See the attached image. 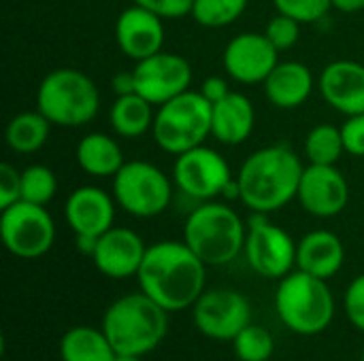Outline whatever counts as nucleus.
Masks as SVG:
<instances>
[{
  "mask_svg": "<svg viewBox=\"0 0 364 361\" xmlns=\"http://www.w3.org/2000/svg\"><path fill=\"white\" fill-rule=\"evenodd\" d=\"M139 287L168 313L192 309L205 291L207 264L183 240H160L147 247L136 272Z\"/></svg>",
  "mask_w": 364,
  "mask_h": 361,
  "instance_id": "obj_1",
  "label": "nucleus"
},
{
  "mask_svg": "<svg viewBox=\"0 0 364 361\" xmlns=\"http://www.w3.org/2000/svg\"><path fill=\"white\" fill-rule=\"evenodd\" d=\"M301 157L286 145L254 151L239 170V200L252 213H275L296 198L303 177Z\"/></svg>",
  "mask_w": 364,
  "mask_h": 361,
  "instance_id": "obj_2",
  "label": "nucleus"
},
{
  "mask_svg": "<svg viewBox=\"0 0 364 361\" xmlns=\"http://www.w3.org/2000/svg\"><path fill=\"white\" fill-rule=\"evenodd\" d=\"M100 328L117 355L145 357L164 340L168 332V311L143 291L126 294L109 304Z\"/></svg>",
  "mask_w": 364,
  "mask_h": 361,
  "instance_id": "obj_3",
  "label": "nucleus"
},
{
  "mask_svg": "<svg viewBox=\"0 0 364 361\" xmlns=\"http://www.w3.org/2000/svg\"><path fill=\"white\" fill-rule=\"evenodd\" d=\"M275 313L290 332L316 336L335 319V296L324 279L296 268L277 283Z\"/></svg>",
  "mask_w": 364,
  "mask_h": 361,
  "instance_id": "obj_4",
  "label": "nucleus"
},
{
  "mask_svg": "<svg viewBox=\"0 0 364 361\" xmlns=\"http://www.w3.org/2000/svg\"><path fill=\"white\" fill-rule=\"evenodd\" d=\"M247 226L239 213L224 202H203L183 226V243L207 264L226 266L245 247Z\"/></svg>",
  "mask_w": 364,
  "mask_h": 361,
  "instance_id": "obj_5",
  "label": "nucleus"
},
{
  "mask_svg": "<svg viewBox=\"0 0 364 361\" xmlns=\"http://www.w3.org/2000/svg\"><path fill=\"white\" fill-rule=\"evenodd\" d=\"M36 109L53 126L79 128L98 115L100 91L85 72L77 68H55L38 83Z\"/></svg>",
  "mask_w": 364,
  "mask_h": 361,
  "instance_id": "obj_6",
  "label": "nucleus"
},
{
  "mask_svg": "<svg viewBox=\"0 0 364 361\" xmlns=\"http://www.w3.org/2000/svg\"><path fill=\"white\" fill-rule=\"evenodd\" d=\"M151 134L156 145L171 155L205 145L211 136V102L194 89L171 98L158 106Z\"/></svg>",
  "mask_w": 364,
  "mask_h": 361,
  "instance_id": "obj_7",
  "label": "nucleus"
},
{
  "mask_svg": "<svg viewBox=\"0 0 364 361\" xmlns=\"http://www.w3.org/2000/svg\"><path fill=\"white\" fill-rule=\"evenodd\" d=\"M113 198L132 217L149 219L164 213L173 198V183L158 166L145 160L126 162L113 177Z\"/></svg>",
  "mask_w": 364,
  "mask_h": 361,
  "instance_id": "obj_8",
  "label": "nucleus"
},
{
  "mask_svg": "<svg viewBox=\"0 0 364 361\" xmlns=\"http://www.w3.org/2000/svg\"><path fill=\"white\" fill-rule=\"evenodd\" d=\"M0 236L11 255L38 260L53 247L55 223L45 206L17 200L0 213Z\"/></svg>",
  "mask_w": 364,
  "mask_h": 361,
  "instance_id": "obj_9",
  "label": "nucleus"
},
{
  "mask_svg": "<svg viewBox=\"0 0 364 361\" xmlns=\"http://www.w3.org/2000/svg\"><path fill=\"white\" fill-rule=\"evenodd\" d=\"M296 245L284 228L271 223L267 215L254 213L247 223L243 253L256 274L279 281L296 268Z\"/></svg>",
  "mask_w": 364,
  "mask_h": 361,
  "instance_id": "obj_10",
  "label": "nucleus"
},
{
  "mask_svg": "<svg viewBox=\"0 0 364 361\" xmlns=\"http://www.w3.org/2000/svg\"><path fill=\"white\" fill-rule=\"evenodd\" d=\"M232 170L224 155L207 145L179 153L173 164V183L194 200H215L232 183Z\"/></svg>",
  "mask_w": 364,
  "mask_h": 361,
  "instance_id": "obj_11",
  "label": "nucleus"
},
{
  "mask_svg": "<svg viewBox=\"0 0 364 361\" xmlns=\"http://www.w3.org/2000/svg\"><path fill=\"white\" fill-rule=\"evenodd\" d=\"M192 319L205 338L232 343L252 323V304L237 289H205L192 306Z\"/></svg>",
  "mask_w": 364,
  "mask_h": 361,
  "instance_id": "obj_12",
  "label": "nucleus"
},
{
  "mask_svg": "<svg viewBox=\"0 0 364 361\" xmlns=\"http://www.w3.org/2000/svg\"><path fill=\"white\" fill-rule=\"evenodd\" d=\"M136 94L147 98L154 106L168 102L171 98L183 94L192 85V66L190 62L171 51H158L132 68Z\"/></svg>",
  "mask_w": 364,
  "mask_h": 361,
  "instance_id": "obj_13",
  "label": "nucleus"
},
{
  "mask_svg": "<svg viewBox=\"0 0 364 361\" xmlns=\"http://www.w3.org/2000/svg\"><path fill=\"white\" fill-rule=\"evenodd\" d=\"M222 64L226 74L237 83H264L271 70L279 64V51L264 32H243L228 40L222 53Z\"/></svg>",
  "mask_w": 364,
  "mask_h": 361,
  "instance_id": "obj_14",
  "label": "nucleus"
},
{
  "mask_svg": "<svg viewBox=\"0 0 364 361\" xmlns=\"http://www.w3.org/2000/svg\"><path fill=\"white\" fill-rule=\"evenodd\" d=\"M296 200L303 206V211L314 217H335L350 202L348 179L339 172L337 166L309 164L303 170Z\"/></svg>",
  "mask_w": 364,
  "mask_h": 361,
  "instance_id": "obj_15",
  "label": "nucleus"
},
{
  "mask_svg": "<svg viewBox=\"0 0 364 361\" xmlns=\"http://www.w3.org/2000/svg\"><path fill=\"white\" fill-rule=\"evenodd\" d=\"M115 40L119 51L141 62L164 47V19L154 11L132 4L124 9L115 21Z\"/></svg>",
  "mask_w": 364,
  "mask_h": 361,
  "instance_id": "obj_16",
  "label": "nucleus"
},
{
  "mask_svg": "<svg viewBox=\"0 0 364 361\" xmlns=\"http://www.w3.org/2000/svg\"><path fill=\"white\" fill-rule=\"evenodd\" d=\"M147 247L143 238L130 228H111L98 236L92 262L96 270L109 279H130L136 277Z\"/></svg>",
  "mask_w": 364,
  "mask_h": 361,
  "instance_id": "obj_17",
  "label": "nucleus"
},
{
  "mask_svg": "<svg viewBox=\"0 0 364 361\" xmlns=\"http://www.w3.org/2000/svg\"><path fill=\"white\" fill-rule=\"evenodd\" d=\"M115 198L94 185H81L70 191L64 204V217L75 236H102L115 221Z\"/></svg>",
  "mask_w": 364,
  "mask_h": 361,
  "instance_id": "obj_18",
  "label": "nucleus"
},
{
  "mask_svg": "<svg viewBox=\"0 0 364 361\" xmlns=\"http://www.w3.org/2000/svg\"><path fill=\"white\" fill-rule=\"evenodd\" d=\"M318 89L337 113L346 117L360 115L364 113V64L354 60L331 62L318 79Z\"/></svg>",
  "mask_w": 364,
  "mask_h": 361,
  "instance_id": "obj_19",
  "label": "nucleus"
},
{
  "mask_svg": "<svg viewBox=\"0 0 364 361\" xmlns=\"http://www.w3.org/2000/svg\"><path fill=\"white\" fill-rule=\"evenodd\" d=\"M256 126V109L245 94L230 91L211 104V136L228 147L245 143Z\"/></svg>",
  "mask_w": 364,
  "mask_h": 361,
  "instance_id": "obj_20",
  "label": "nucleus"
},
{
  "mask_svg": "<svg viewBox=\"0 0 364 361\" xmlns=\"http://www.w3.org/2000/svg\"><path fill=\"white\" fill-rule=\"evenodd\" d=\"M346 262L341 238L331 230H314L296 245V268L318 279H333Z\"/></svg>",
  "mask_w": 364,
  "mask_h": 361,
  "instance_id": "obj_21",
  "label": "nucleus"
},
{
  "mask_svg": "<svg viewBox=\"0 0 364 361\" xmlns=\"http://www.w3.org/2000/svg\"><path fill=\"white\" fill-rule=\"evenodd\" d=\"M264 96L277 109H299L311 96L316 81L303 62H279L264 79Z\"/></svg>",
  "mask_w": 364,
  "mask_h": 361,
  "instance_id": "obj_22",
  "label": "nucleus"
},
{
  "mask_svg": "<svg viewBox=\"0 0 364 361\" xmlns=\"http://www.w3.org/2000/svg\"><path fill=\"white\" fill-rule=\"evenodd\" d=\"M75 157L83 172L98 179H109V177L113 179L119 172V168L126 164L119 143L102 132L85 134L77 143Z\"/></svg>",
  "mask_w": 364,
  "mask_h": 361,
  "instance_id": "obj_23",
  "label": "nucleus"
},
{
  "mask_svg": "<svg viewBox=\"0 0 364 361\" xmlns=\"http://www.w3.org/2000/svg\"><path fill=\"white\" fill-rule=\"evenodd\" d=\"M154 104L141 94L117 96L109 111V123L122 138H139L154 128Z\"/></svg>",
  "mask_w": 364,
  "mask_h": 361,
  "instance_id": "obj_24",
  "label": "nucleus"
},
{
  "mask_svg": "<svg viewBox=\"0 0 364 361\" xmlns=\"http://www.w3.org/2000/svg\"><path fill=\"white\" fill-rule=\"evenodd\" d=\"M58 351L62 361H115L117 357L102 328L90 326H77L64 332Z\"/></svg>",
  "mask_w": 364,
  "mask_h": 361,
  "instance_id": "obj_25",
  "label": "nucleus"
},
{
  "mask_svg": "<svg viewBox=\"0 0 364 361\" xmlns=\"http://www.w3.org/2000/svg\"><path fill=\"white\" fill-rule=\"evenodd\" d=\"M51 121L36 109V111H23L15 115L4 132V140L11 151L15 153H36L38 149L45 147L49 132H51Z\"/></svg>",
  "mask_w": 364,
  "mask_h": 361,
  "instance_id": "obj_26",
  "label": "nucleus"
},
{
  "mask_svg": "<svg viewBox=\"0 0 364 361\" xmlns=\"http://www.w3.org/2000/svg\"><path fill=\"white\" fill-rule=\"evenodd\" d=\"M343 153H346V147H343V138H341V128H337L333 123H320L307 132L305 155H307L309 164L335 166Z\"/></svg>",
  "mask_w": 364,
  "mask_h": 361,
  "instance_id": "obj_27",
  "label": "nucleus"
},
{
  "mask_svg": "<svg viewBox=\"0 0 364 361\" xmlns=\"http://www.w3.org/2000/svg\"><path fill=\"white\" fill-rule=\"evenodd\" d=\"M250 0H194L192 17L205 28H224L235 23L247 9Z\"/></svg>",
  "mask_w": 364,
  "mask_h": 361,
  "instance_id": "obj_28",
  "label": "nucleus"
},
{
  "mask_svg": "<svg viewBox=\"0 0 364 361\" xmlns=\"http://www.w3.org/2000/svg\"><path fill=\"white\" fill-rule=\"evenodd\" d=\"M58 191V179L45 164H30L21 170V200L47 206Z\"/></svg>",
  "mask_w": 364,
  "mask_h": 361,
  "instance_id": "obj_29",
  "label": "nucleus"
},
{
  "mask_svg": "<svg viewBox=\"0 0 364 361\" xmlns=\"http://www.w3.org/2000/svg\"><path fill=\"white\" fill-rule=\"evenodd\" d=\"M232 349L239 361H269L275 351V340L264 326L250 323L232 340Z\"/></svg>",
  "mask_w": 364,
  "mask_h": 361,
  "instance_id": "obj_30",
  "label": "nucleus"
},
{
  "mask_svg": "<svg viewBox=\"0 0 364 361\" xmlns=\"http://www.w3.org/2000/svg\"><path fill=\"white\" fill-rule=\"evenodd\" d=\"M277 13H284L301 23H314L320 21L331 9V0H273Z\"/></svg>",
  "mask_w": 364,
  "mask_h": 361,
  "instance_id": "obj_31",
  "label": "nucleus"
},
{
  "mask_svg": "<svg viewBox=\"0 0 364 361\" xmlns=\"http://www.w3.org/2000/svg\"><path fill=\"white\" fill-rule=\"evenodd\" d=\"M301 26H303L301 21H296L284 13H277L275 17L269 19L267 28H264V36L273 43V47L277 51H288L299 43Z\"/></svg>",
  "mask_w": 364,
  "mask_h": 361,
  "instance_id": "obj_32",
  "label": "nucleus"
},
{
  "mask_svg": "<svg viewBox=\"0 0 364 361\" xmlns=\"http://www.w3.org/2000/svg\"><path fill=\"white\" fill-rule=\"evenodd\" d=\"M343 311L348 321L356 330L364 332V272L348 285L343 296Z\"/></svg>",
  "mask_w": 364,
  "mask_h": 361,
  "instance_id": "obj_33",
  "label": "nucleus"
},
{
  "mask_svg": "<svg viewBox=\"0 0 364 361\" xmlns=\"http://www.w3.org/2000/svg\"><path fill=\"white\" fill-rule=\"evenodd\" d=\"M341 138L346 153L364 157V113L346 117V121L341 123Z\"/></svg>",
  "mask_w": 364,
  "mask_h": 361,
  "instance_id": "obj_34",
  "label": "nucleus"
},
{
  "mask_svg": "<svg viewBox=\"0 0 364 361\" xmlns=\"http://www.w3.org/2000/svg\"><path fill=\"white\" fill-rule=\"evenodd\" d=\"M21 200V170L11 164H0V211Z\"/></svg>",
  "mask_w": 364,
  "mask_h": 361,
  "instance_id": "obj_35",
  "label": "nucleus"
},
{
  "mask_svg": "<svg viewBox=\"0 0 364 361\" xmlns=\"http://www.w3.org/2000/svg\"><path fill=\"white\" fill-rule=\"evenodd\" d=\"M132 2L154 11L162 19H179L183 15H190L194 4V0H132Z\"/></svg>",
  "mask_w": 364,
  "mask_h": 361,
  "instance_id": "obj_36",
  "label": "nucleus"
},
{
  "mask_svg": "<svg viewBox=\"0 0 364 361\" xmlns=\"http://www.w3.org/2000/svg\"><path fill=\"white\" fill-rule=\"evenodd\" d=\"M211 104L213 102H218V100H222V98H226L232 89L228 87V81L224 79V77H218V74H213V77H207L205 81H203V85H200V89H198Z\"/></svg>",
  "mask_w": 364,
  "mask_h": 361,
  "instance_id": "obj_37",
  "label": "nucleus"
},
{
  "mask_svg": "<svg viewBox=\"0 0 364 361\" xmlns=\"http://www.w3.org/2000/svg\"><path fill=\"white\" fill-rule=\"evenodd\" d=\"M111 85H113L115 96L136 94V87H134V74H132V70H130V72H119V74H115Z\"/></svg>",
  "mask_w": 364,
  "mask_h": 361,
  "instance_id": "obj_38",
  "label": "nucleus"
},
{
  "mask_svg": "<svg viewBox=\"0 0 364 361\" xmlns=\"http://www.w3.org/2000/svg\"><path fill=\"white\" fill-rule=\"evenodd\" d=\"M333 9L341 13H358L364 9V0H331Z\"/></svg>",
  "mask_w": 364,
  "mask_h": 361,
  "instance_id": "obj_39",
  "label": "nucleus"
},
{
  "mask_svg": "<svg viewBox=\"0 0 364 361\" xmlns=\"http://www.w3.org/2000/svg\"><path fill=\"white\" fill-rule=\"evenodd\" d=\"M96 243H98V238H94V236H77V249L83 255H90L92 257V253L96 249Z\"/></svg>",
  "mask_w": 364,
  "mask_h": 361,
  "instance_id": "obj_40",
  "label": "nucleus"
},
{
  "mask_svg": "<svg viewBox=\"0 0 364 361\" xmlns=\"http://www.w3.org/2000/svg\"><path fill=\"white\" fill-rule=\"evenodd\" d=\"M115 361H143V357H139V355H117Z\"/></svg>",
  "mask_w": 364,
  "mask_h": 361,
  "instance_id": "obj_41",
  "label": "nucleus"
},
{
  "mask_svg": "<svg viewBox=\"0 0 364 361\" xmlns=\"http://www.w3.org/2000/svg\"><path fill=\"white\" fill-rule=\"evenodd\" d=\"M360 361H364V349H363V353H360Z\"/></svg>",
  "mask_w": 364,
  "mask_h": 361,
  "instance_id": "obj_42",
  "label": "nucleus"
}]
</instances>
